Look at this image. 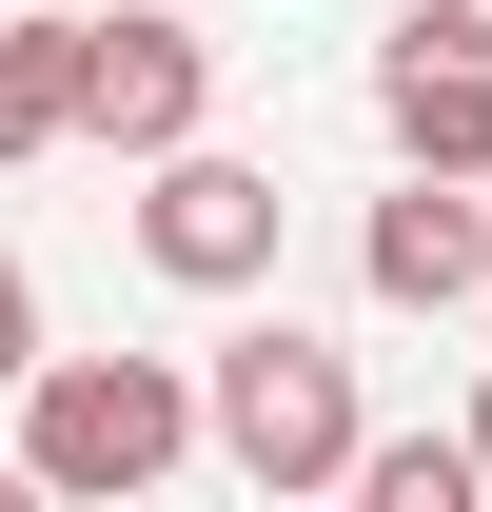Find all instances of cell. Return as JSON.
I'll return each instance as SVG.
<instances>
[{"mask_svg":"<svg viewBox=\"0 0 492 512\" xmlns=\"http://www.w3.org/2000/svg\"><path fill=\"white\" fill-rule=\"evenodd\" d=\"M158 473H197V355H40L20 375V493L138 512Z\"/></svg>","mask_w":492,"mask_h":512,"instance_id":"1","label":"cell"},{"mask_svg":"<svg viewBox=\"0 0 492 512\" xmlns=\"http://www.w3.org/2000/svg\"><path fill=\"white\" fill-rule=\"evenodd\" d=\"M355 355L335 335H296V316H256V335H217L197 355V453L237 473V493H355Z\"/></svg>","mask_w":492,"mask_h":512,"instance_id":"2","label":"cell"},{"mask_svg":"<svg viewBox=\"0 0 492 512\" xmlns=\"http://www.w3.org/2000/svg\"><path fill=\"white\" fill-rule=\"evenodd\" d=\"M276 237H296V197H276V158H217V138H178V158H138V256H158L178 296H256V276H276Z\"/></svg>","mask_w":492,"mask_h":512,"instance_id":"3","label":"cell"},{"mask_svg":"<svg viewBox=\"0 0 492 512\" xmlns=\"http://www.w3.org/2000/svg\"><path fill=\"white\" fill-rule=\"evenodd\" d=\"M197 119H217V40H197V20H158V0L79 20V138H99V158H178Z\"/></svg>","mask_w":492,"mask_h":512,"instance_id":"4","label":"cell"},{"mask_svg":"<svg viewBox=\"0 0 492 512\" xmlns=\"http://www.w3.org/2000/svg\"><path fill=\"white\" fill-rule=\"evenodd\" d=\"M374 119H394V158H433V178H492V0H414V20L374 40Z\"/></svg>","mask_w":492,"mask_h":512,"instance_id":"5","label":"cell"},{"mask_svg":"<svg viewBox=\"0 0 492 512\" xmlns=\"http://www.w3.org/2000/svg\"><path fill=\"white\" fill-rule=\"evenodd\" d=\"M355 276H374V316H473V296H492V197L414 158V178L355 217Z\"/></svg>","mask_w":492,"mask_h":512,"instance_id":"6","label":"cell"},{"mask_svg":"<svg viewBox=\"0 0 492 512\" xmlns=\"http://www.w3.org/2000/svg\"><path fill=\"white\" fill-rule=\"evenodd\" d=\"M79 138V20L60 0H0V178Z\"/></svg>","mask_w":492,"mask_h":512,"instance_id":"7","label":"cell"},{"mask_svg":"<svg viewBox=\"0 0 492 512\" xmlns=\"http://www.w3.org/2000/svg\"><path fill=\"white\" fill-rule=\"evenodd\" d=\"M355 493L374 512H473L492 473H473V434H355Z\"/></svg>","mask_w":492,"mask_h":512,"instance_id":"8","label":"cell"},{"mask_svg":"<svg viewBox=\"0 0 492 512\" xmlns=\"http://www.w3.org/2000/svg\"><path fill=\"white\" fill-rule=\"evenodd\" d=\"M40 375V276H20V237H0V394Z\"/></svg>","mask_w":492,"mask_h":512,"instance_id":"9","label":"cell"},{"mask_svg":"<svg viewBox=\"0 0 492 512\" xmlns=\"http://www.w3.org/2000/svg\"><path fill=\"white\" fill-rule=\"evenodd\" d=\"M453 434H473V473H492V375H473V414H453Z\"/></svg>","mask_w":492,"mask_h":512,"instance_id":"10","label":"cell"},{"mask_svg":"<svg viewBox=\"0 0 492 512\" xmlns=\"http://www.w3.org/2000/svg\"><path fill=\"white\" fill-rule=\"evenodd\" d=\"M0 493H20V434H0Z\"/></svg>","mask_w":492,"mask_h":512,"instance_id":"11","label":"cell"}]
</instances>
